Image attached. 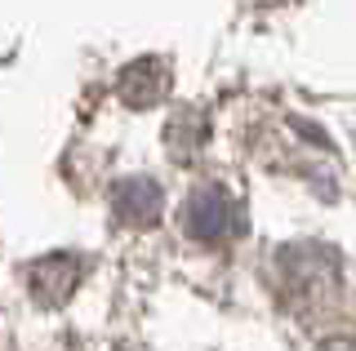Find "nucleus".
Instances as JSON below:
<instances>
[{"instance_id": "1", "label": "nucleus", "mask_w": 356, "mask_h": 351, "mask_svg": "<svg viewBox=\"0 0 356 351\" xmlns=\"http://www.w3.org/2000/svg\"><path fill=\"white\" fill-rule=\"evenodd\" d=\"M183 227H187V236H196V240H222L241 227V209L218 182H205V187H196L192 200H187Z\"/></svg>"}, {"instance_id": "3", "label": "nucleus", "mask_w": 356, "mask_h": 351, "mask_svg": "<svg viewBox=\"0 0 356 351\" xmlns=\"http://www.w3.org/2000/svg\"><path fill=\"white\" fill-rule=\"evenodd\" d=\"M165 209V196L152 178H120L111 187V214L125 227H152Z\"/></svg>"}, {"instance_id": "4", "label": "nucleus", "mask_w": 356, "mask_h": 351, "mask_svg": "<svg viewBox=\"0 0 356 351\" xmlns=\"http://www.w3.org/2000/svg\"><path fill=\"white\" fill-rule=\"evenodd\" d=\"M170 62L165 58H138V62H129L125 71H120V98H125L129 107H152V103H161L165 98V85H170Z\"/></svg>"}, {"instance_id": "5", "label": "nucleus", "mask_w": 356, "mask_h": 351, "mask_svg": "<svg viewBox=\"0 0 356 351\" xmlns=\"http://www.w3.org/2000/svg\"><path fill=\"white\" fill-rule=\"evenodd\" d=\"M321 351H356V347H352V343H343V338H330V343L321 347Z\"/></svg>"}, {"instance_id": "2", "label": "nucleus", "mask_w": 356, "mask_h": 351, "mask_svg": "<svg viewBox=\"0 0 356 351\" xmlns=\"http://www.w3.org/2000/svg\"><path fill=\"white\" fill-rule=\"evenodd\" d=\"M81 276H85V267H81V258H72V254H49V258H40V262L27 267L31 298L44 302V307H63L76 293Z\"/></svg>"}]
</instances>
